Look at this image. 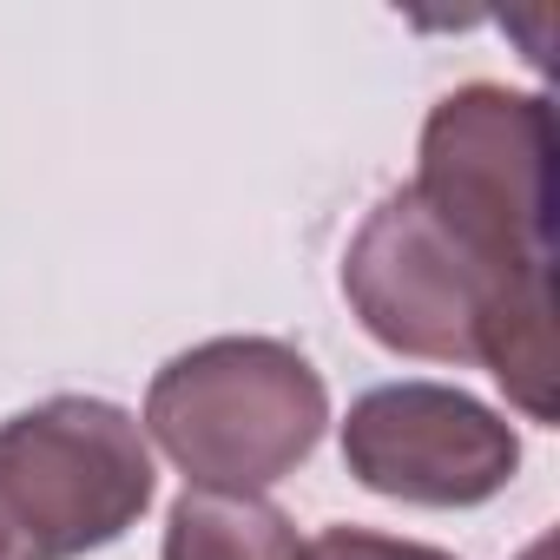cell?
I'll list each match as a JSON object with an SVG mask.
<instances>
[{
  "label": "cell",
  "instance_id": "6da1fadb",
  "mask_svg": "<svg viewBox=\"0 0 560 560\" xmlns=\"http://www.w3.org/2000/svg\"><path fill=\"white\" fill-rule=\"evenodd\" d=\"M343 298L383 350L481 363L527 422H553V270L494 264L396 185L343 250Z\"/></svg>",
  "mask_w": 560,
  "mask_h": 560
},
{
  "label": "cell",
  "instance_id": "7a4b0ae2",
  "mask_svg": "<svg viewBox=\"0 0 560 560\" xmlns=\"http://www.w3.org/2000/svg\"><path fill=\"white\" fill-rule=\"evenodd\" d=\"M139 429L165 448L185 488L264 494L317 455L330 389L284 337H211L152 376Z\"/></svg>",
  "mask_w": 560,
  "mask_h": 560
},
{
  "label": "cell",
  "instance_id": "3957f363",
  "mask_svg": "<svg viewBox=\"0 0 560 560\" xmlns=\"http://www.w3.org/2000/svg\"><path fill=\"white\" fill-rule=\"evenodd\" d=\"M139 416L106 396H47L0 422V560H80L152 508Z\"/></svg>",
  "mask_w": 560,
  "mask_h": 560
},
{
  "label": "cell",
  "instance_id": "277c9868",
  "mask_svg": "<svg viewBox=\"0 0 560 560\" xmlns=\"http://www.w3.org/2000/svg\"><path fill=\"white\" fill-rule=\"evenodd\" d=\"M409 191L475 250L514 270H553V106L547 93H514L468 80L442 93L422 119Z\"/></svg>",
  "mask_w": 560,
  "mask_h": 560
},
{
  "label": "cell",
  "instance_id": "5b68a950",
  "mask_svg": "<svg viewBox=\"0 0 560 560\" xmlns=\"http://www.w3.org/2000/svg\"><path fill=\"white\" fill-rule=\"evenodd\" d=\"M343 468L409 508H481L521 475V435L455 383H383L343 416Z\"/></svg>",
  "mask_w": 560,
  "mask_h": 560
},
{
  "label": "cell",
  "instance_id": "8992f818",
  "mask_svg": "<svg viewBox=\"0 0 560 560\" xmlns=\"http://www.w3.org/2000/svg\"><path fill=\"white\" fill-rule=\"evenodd\" d=\"M159 560H304L298 521L264 494L185 488L165 514Z\"/></svg>",
  "mask_w": 560,
  "mask_h": 560
},
{
  "label": "cell",
  "instance_id": "52a82bcc",
  "mask_svg": "<svg viewBox=\"0 0 560 560\" xmlns=\"http://www.w3.org/2000/svg\"><path fill=\"white\" fill-rule=\"evenodd\" d=\"M304 560H455L448 547L429 540H402V534H376V527H324Z\"/></svg>",
  "mask_w": 560,
  "mask_h": 560
}]
</instances>
